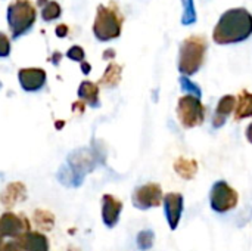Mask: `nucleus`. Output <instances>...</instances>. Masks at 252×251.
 <instances>
[{
  "instance_id": "obj_23",
  "label": "nucleus",
  "mask_w": 252,
  "mask_h": 251,
  "mask_svg": "<svg viewBox=\"0 0 252 251\" xmlns=\"http://www.w3.org/2000/svg\"><path fill=\"white\" fill-rule=\"evenodd\" d=\"M185 6V12L182 16V24L183 25H190L196 21V12H195V4L193 0H182Z\"/></svg>"
},
{
  "instance_id": "obj_17",
  "label": "nucleus",
  "mask_w": 252,
  "mask_h": 251,
  "mask_svg": "<svg viewBox=\"0 0 252 251\" xmlns=\"http://www.w3.org/2000/svg\"><path fill=\"white\" fill-rule=\"evenodd\" d=\"M25 186L19 182H15V183H10L6 186V189L1 192V203L4 206H15L18 204V201L24 200L25 198Z\"/></svg>"
},
{
  "instance_id": "obj_31",
  "label": "nucleus",
  "mask_w": 252,
  "mask_h": 251,
  "mask_svg": "<svg viewBox=\"0 0 252 251\" xmlns=\"http://www.w3.org/2000/svg\"><path fill=\"white\" fill-rule=\"evenodd\" d=\"M112 56H114V50H106V52L103 53V58H105V59L112 58Z\"/></svg>"
},
{
  "instance_id": "obj_11",
  "label": "nucleus",
  "mask_w": 252,
  "mask_h": 251,
  "mask_svg": "<svg viewBox=\"0 0 252 251\" xmlns=\"http://www.w3.org/2000/svg\"><path fill=\"white\" fill-rule=\"evenodd\" d=\"M46 71L41 68H22L18 72V80L25 92H37L46 84Z\"/></svg>"
},
{
  "instance_id": "obj_21",
  "label": "nucleus",
  "mask_w": 252,
  "mask_h": 251,
  "mask_svg": "<svg viewBox=\"0 0 252 251\" xmlns=\"http://www.w3.org/2000/svg\"><path fill=\"white\" fill-rule=\"evenodd\" d=\"M61 13H62V7L55 0H47L44 3V6L41 7V18L44 21H53V19L59 18Z\"/></svg>"
},
{
  "instance_id": "obj_30",
  "label": "nucleus",
  "mask_w": 252,
  "mask_h": 251,
  "mask_svg": "<svg viewBox=\"0 0 252 251\" xmlns=\"http://www.w3.org/2000/svg\"><path fill=\"white\" fill-rule=\"evenodd\" d=\"M81 70H83L84 74H89L90 72V65L87 62H81Z\"/></svg>"
},
{
  "instance_id": "obj_29",
  "label": "nucleus",
  "mask_w": 252,
  "mask_h": 251,
  "mask_svg": "<svg viewBox=\"0 0 252 251\" xmlns=\"http://www.w3.org/2000/svg\"><path fill=\"white\" fill-rule=\"evenodd\" d=\"M245 136H247V139H248V142L252 143V123L248 124V127H247V130H245Z\"/></svg>"
},
{
  "instance_id": "obj_26",
  "label": "nucleus",
  "mask_w": 252,
  "mask_h": 251,
  "mask_svg": "<svg viewBox=\"0 0 252 251\" xmlns=\"http://www.w3.org/2000/svg\"><path fill=\"white\" fill-rule=\"evenodd\" d=\"M10 40L9 37L0 31V58H6L10 55Z\"/></svg>"
},
{
  "instance_id": "obj_8",
  "label": "nucleus",
  "mask_w": 252,
  "mask_h": 251,
  "mask_svg": "<svg viewBox=\"0 0 252 251\" xmlns=\"http://www.w3.org/2000/svg\"><path fill=\"white\" fill-rule=\"evenodd\" d=\"M164 200V192L158 183H146L134 189L131 195L133 206L142 212L159 207Z\"/></svg>"
},
{
  "instance_id": "obj_14",
  "label": "nucleus",
  "mask_w": 252,
  "mask_h": 251,
  "mask_svg": "<svg viewBox=\"0 0 252 251\" xmlns=\"http://www.w3.org/2000/svg\"><path fill=\"white\" fill-rule=\"evenodd\" d=\"M16 243L22 251H49V241L40 232L28 231L27 234L21 235Z\"/></svg>"
},
{
  "instance_id": "obj_6",
  "label": "nucleus",
  "mask_w": 252,
  "mask_h": 251,
  "mask_svg": "<svg viewBox=\"0 0 252 251\" xmlns=\"http://www.w3.org/2000/svg\"><path fill=\"white\" fill-rule=\"evenodd\" d=\"M205 107L201 99L185 95L177 102V118L185 129L199 127L205 120Z\"/></svg>"
},
{
  "instance_id": "obj_7",
  "label": "nucleus",
  "mask_w": 252,
  "mask_h": 251,
  "mask_svg": "<svg viewBox=\"0 0 252 251\" xmlns=\"http://www.w3.org/2000/svg\"><path fill=\"white\" fill-rule=\"evenodd\" d=\"M239 203V194L227 182L219 180L213 185L210 192V206L213 212L219 215L229 213L236 209Z\"/></svg>"
},
{
  "instance_id": "obj_15",
  "label": "nucleus",
  "mask_w": 252,
  "mask_h": 251,
  "mask_svg": "<svg viewBox=\"0 0 252 251\" xmlns=\"http://www.w3.org/2000/svg\"><path fill=\"white\" fill-rule=\"evenodd\" d=\"M173 169H174L176 175L179 178L185 179V180H192L196 176L198 170H199L198 161L193 160V158H188V157H179L174 161Z\"/></svg>"
},
{
  "instance_id": "obj_2",
  "label": "nucleus",
  "mask_w": 252,
  "mask_h": 251,
  "mask_svg": "<svg viewBox=\"0 0 252 251\" xmlns=\"http://www.w3.org/2000/svg\"><path fill=\"white\" fill-rule=\"evenodd\" d=\"M207 53V40L201 36L188 37L182 46L179 53V71L185 75L196 74L204 65Z\"/></svg>"
},
{
  "instance_id": "obj_5",
  "label": "nucleus",
  "mask_w": 252,
  "mask_h": 251,
  "mask_svg": "<svg viewBox=\"0 0 252 251\" xmlns=\"http://www.w3.org/2000/svg\"><path fill=\"white\" fill-rule=\"evenodd\" d=\"M68 161L69 167H63L59 172V179L66 186H78L83 182L86 173H89L94 166L93 155L83 149L78 154H72Z\"/></svg>"
},
{
  "instance_id": "obj_19",
  "label": "nucleus",
  "mask_w": 252,
  "mask_h": 251,
  "mask_svg": "<svg viewBox=\"0 0 252 251\" xmlns=\"http://www.w3.org/2000/svg\"><path fill=\"white\" fill-rule=\"evenodd\" d=\"M121 72H123L121 65H118L115 62H111L106 67L102 78L99 80V84H102L105 87H115V86H118V83L121 81Z\"/></svg>"
},
{
  "instance_id": "obj_3",
  "label": "nucleus",
  "mask_w": 252,
  "mask_h": 251,
  "mask_svg": "<svg viewBox=\"0 0 252 251\" xmlns=\"http://www.w3.org/2000/svg\"><path fill=\"white\" fill-rule=\"evenodd\" d=\"M37 10L30 0H13L7 6V25L13 38L28 33L35 24Z\"/></svg>"
},
{
  "instance_id": "obj_4",
  "label": "nucleus",
  "mask_w": 252,
  "mask_h": 251,
  "mask_svg": "<svg viewBox=\"0 0 252 251\" xmlns=\"http://www.w3.org/2000/svg\"><path fill=\"white\" fill-rule=\"evenodd\" d=\"M123 28V16L115 6L99 4L93 22V34L100 41H109L120 37Z\"/></svg>"
},
{
  "instance_id": "obj_16",
  "label": "nucleus",
  "mask_w": 252,
  "mask_h": 251,
  "mask_svg": "<svg viewBox=\"0 0 252 251\" xmlns=\"http://www.w3.org/2000/svg\"><path fill=\"white\" fill-rule=\"evenodd\" d=\"M245 118H252V93L248 90H242L236 98V109L235 120L241 121Z\"/></svg>"
},
{
  "instance_id": "obj_18",
  "label": "nucleus",
  "mask_w": 252,
  "mask_h": 251,
  "mask_svg": "<svg viewBox=\"0 0 252 251\" xmlns=\"http://www.w3.org/2000/svg\"><path fill=\"white\" fill-rule=\"evenodd\" d=\"M78 98L90 107H99V86L93 81H83L78 87Z\"/></svg>"
},
{
  "instance_id": "obj_13",
  "label": "nucleus",
  "mask_w": 252,
  "mask_h": 251,
  "mask_svg": "<svg viewBox=\"0 0 252 251\" xmlns=\"http://www.w3.org/2000/svg\"><path fill=\"white\" fill-rule=\"evenodd\" d=\"M235 109H236V96L224 95L217 104V108H216V112H214V117H213V127L214 129L223 127L226 124L227 117L232 112H235Z\"/></svg>"
},
{
  "instance_id": "obj_20",
  "label": "nucleus",
  "mask_w": 252,
  "mask_h": 251,
  "mask_svg": "<svg viewBox=\"0 0 252 251\" xmlns=\"http://www.w3.org/2000/svg\"><path fill=\"white\" fill-rule=\"evenodd\" d=\"M34 223L44 231H50L55 225V217L50 212L46 210H37L34 213Z\"/></svg>"
},
{
  "instance_id": "obj_22",
  "label": "nucleus",
  "mask_w": 252,
  "mask_h": 251,
  "mask_svg": "<svg viewBox=\"0 0 252 251\" xmlns=\"http://www.w3.org/2000/svg\"><path fill=\"white\" fill-rule=\"evenodd\" d=\"M136 243H137V247L142 251L151 250L154 243H155V234L154 231L151 229H145L142 232H139L137 238H136Z\"/></svg>"
},
{
  "instance_id": "obj_32",
  "label": "nucleus",
  "mask_w": 252,
  "mask_h": 251,
  "mask_svg": "<svg viewBox=\"0 0 252 251\" xmlns=\"http://www.w3.org/2000/svg\"><path fill=\"white\" fill-rule=\"evenodd\" d=\"M3 247H4V244H3V237H0V251H3Z\"/></svg>"
},
{
  "instance_id": "obj_25",
  "label": "nucleus",
  "mask_w": 252,
  "mask_h": 251,
  "mask_svg": "<svg viewBox=\"0 0 252 251\" xmlns=\"http://www.w3.org/2000/svg\"><path fill=\"white\" fill-rule=\"evenodd\" d=\"M66 56L72 61H77V62H84V49L80 47V46H72L68 52H66Z\"/></svg>"
},
{
  "instance_id": "obj_1",
  "label": "nucleus",
  "mask_w": 252,
  "mask_h": 251,
  "mask_svg": "<svg viewBox=\"0 0 252 251\" xmlns=\"http://www.w3.org/2000/svg\"><path fill=\"white\" fill-rule=\"evenodd\" d=\"M252 34V15L245 7L224 12L214 27L213 38L217 44H235L245 41Z\"/></svg>"
},
{
  "instance_id": "obj_12",
  "label": "nucleus",
  "mask_w": 252,
  "mask_h": 251,
  "mask_svg": "<svg viewBox=\"0 0 252 251\" xmlns=\"http://www.w3.org/2000/svg\"><path fill=\"white\" fill-rule=\"evenodd\" d=\"M123 203L111 194L102 197V220L108 228H114L120 222Z\"/></svg>"
},
{
  "instance_id": "obj_9",
  "label": "nucleus",
  "mask_w": 252,
  "mask_h": 251,
  "mask_svg": "<svg viewBox=\"0 0 252 251\" xmlns=\"http://www.w3.org/2000/svg\"><path fill=\"white\" fill-rule=\"evenodd\" d=\"M162 206H164V213H165V219H167L170 229L176 231L183 215V207H185L183 195L179 192H168L164 195Z\"/></svg>"
},
{
  "instance_id": "obj_10",
  "label": "nucleus",
  "mask_w": 252,
  "mask_h": 251,
  "mask_svg": "<svg viewBox=\"0 0 252 251\" xmlns=\"http://www.w3.org/2000/svg\"><path fill=\"white\" fill-rule=\"evenodd\" d=\"M28 231H30V223L22 216L7 212L0 217V237L19 238Z\"/></svg>"
},
{
  "instance_id": "obj_27",
  "label": "nucleus",
  "mask_w": 252,
  "mask_h": 251,
  "mask_svg": "<svg viewBox=\"0 0 252 251\" xmlns=\"http://www.w3.org/2000/svg\"><path fill=\"white\" fill-rule=\"evenodd\" d=\"M68 31H69V28H68L65 24H59V25L56 27V36H58V37H65V36L68 34Z\"/></svg>"
},
{
  "instance_id": "obj_24",
  "label": "nucleus",
  "mask_w": 252,
  "mask_h": 251,
  "mask_svg": "<svg viewBox=\"0 0 252 251\" xmlns=\"http://www.w3.org/2000/svg\"><path fill=\"white\" fill-rule=\"evenodd\" d=\"M180 86H182V90L183 92H186L188 95H190V96H195V98H198V99H201V96H202V92H201V89L195 84V83H192L188 77H180Z\"/></svg>"
},
{
  "instance_id": "obj_28",
  "label": "nucleus",
  "mask_w": 252,
  "mask_h": 251,
  "mask_svg": "<svg viewBox=\"0 0 252 251\" xmlns=\"http://www.w3.org/2000/svg\"><path fill=\"white\" fill-rule=\"evenodd\" d=\"M3 251H22V249L18 246V243H9V244H4Z\"/></svg>"
}]
</instances>
